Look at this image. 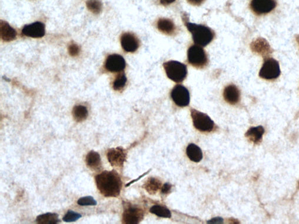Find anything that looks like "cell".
I'll list each match as a JSON object with an SVG mask.
<instances>
[{"label":"cell","instance_id":"obj_1","mask_svg":"<svg viewBox=\"0 0 299 224\" xmlns=\"http://www.w3.org/2000/svg\"><path fill=\"white\" fill-rule=\"evenodd\" d=\"M97 187L106 197H117L120 195L122 181L116 171H105L95 177Z\"/></svg>","mask_w":299,"mask_h":224},{"label":"cell","instance_id":"obj_2","mask_svg":"<svg viewBox=\"0 0 299 224\" xmlns=\"http://www.w3.org/2000/svg\"><path fill=\"white\" fill-rule=\"evenodd\" d=\"M185 26L192 35L193 40L196 44L206 47L214 39L215 33L210 28L203 25L196 24L185 21Z\"/></svg>","mask_w":299,"mask_h":224},{"label":"cell","instance_id":"obj_3","mask_svg":"<svg viewBox=\"0 0 299 224\" xmlns=\"http://www.w3.org/2000/svg\"><path fill=\"white\" fill-rule=\"evenodd\" d=\"M168 78L176 83H181L186 79L187 66L177 61H169L163 64Z\"/></svg>","mask_w":299,"mask_h":224},{"label":"cell","instance_id":"obj_4","mask_svg":"<svg viewBox=\"0 0 299 224\" xmlns=\"http://www.w3.org/2000/svg\"><path fill=\"white\" fill-rule=\"evenodd\" d=\"M187 60L190 64L199 69L204 68L208 64V56L201 46L193 45L187 51Z\"/></svg>","mask_w":299,"mask_h":224},{"label":"cell","instance_id":"obj_5","mask_svg":"<svg viewBox=\"0 0 299 224\" xmlns=\"http://www.w3.org/2000/svg\"><path fill=\"white\" fill-rule=\"evenodd\" d=\"M193 125L201 132H210L215 127V123L208 115L195 109L191 110Z\"/></svg>","mask_w":299,"mask_h":224},{"label":"cell","instance_id":"obj_6","mask_svg":"<svg viewBox=\"0 0 299 224\" xmlns=\"http://www.w3.org/2000/svg\"><path fill=\"white\" fill-rule=\"evenodd\" d=\"M281 73L278 61L273 59H268L265 61L260 71L259 76L265 80H272L278 79Z\"/></svg>","mask_w":299,"mask_h":224},{"label":"cell","instance_id":"obj_7","mask_svg":"<svg viewBox=\"0 0 299 224\" xmlns=\"http://www.w3.org/2000/svg\"><path fill=\"white\" fill-rule=\"evenodd\" d=\"M171 96L177 106L184 107L189 106L190 101L189 91L183 85H176L171 91Z\"/></svg>","mask_w":299,"mask_h":224},{"label":"cell","instance_id":"obj_8","mask_svg":"<svg viewBox=\"0 0 299 224\" xmlns=\"http://www.w3.org/2000/svg\"><path fill=\"white\" fill-rule=\"evenodd\" d=\"M144 217L142 209L129 205L125 207L123 214V223L126 224H136L141 222Z\"/></svg>","mask_w":299,"mask_h":224},{"label":"cell","instance_id":"obj_9","mask_svg":"<svg viewBox=\"0 0 299 224\" xmlns=\"http://www.w3.org/2000/svg\"><path fill=\"white\" fill-rule=\"evenodd\" d=\"M276 4L275 0H252L251 8L257 15H266L275 9Z\"/></svg>","mask_w":299,"mask_h":224},{"label":"cell","instance_id":"obj_10","mask_svg":"<svg viewBox=\"0 0 299 224\" xmlns=\"http://www.w3.org/2000/svg\"><path fill=\"white\" fill-rule=\"evenodd\" d=\"M107 156L110 164L113 167H123L126 160V152L121 147L109 149Z\"/></svg>","mask_w":299,"mask_h":224},{"label":"cell","instance_id":"obj_11","mask_svg":"<svg viewBox=\"0 0 299 224\" xmlns=\"http://www.w3.org/2000/svg\"><path fill=\"white\" fill-rule=\"evenodd\" d=\"M105 66L107 70L112 73L123 71L126 68L125 60L120 55H110L106 60Z\"/></svg>","mask_w":299,"mask_h":224},{"label":"cell","instance_id":"obj_12","mask_svg":"<svg viewBox=\"0 0 299 224\" xmlns=\"http://www.w3.org/2000/svg\"><path fill=\"white\" fill-rule=\"evenodd\" d=\"M121 44L124 51L134 52L139 48L140 41L133 33L126 32L121 35Z\"/></svg>","mask_w":299,"mask_h":224},{"label":"cell","instance_id":"obj_13","mask_svg":"<svg viewBox=\"0 0 299 224\" xmlns=\"http://www.w3.org/2000/svg\"><path fill=\"white\" fill-rule=\"evenodd\" d=\"M23 34L32 38H41L45 35V26L40 22L27 25L23 29Z\"/></svg>","mask_w":299,"mask_h":224},{"label":"cell","instance_id":"obj_14","mask_svg":"<svg viewBox=\"0 0 299 224\" xmlns=\"http://www.w3.org/2000/svg\"><path fill=\"white\" fill-rule=\"evenodd\" d=\"M223 96L225 101L229 104L234 105L240 101V92L236 85H229L224 88Z\"/></svg>","mask_w":299,"mask_h":224},{"label":"cell","instance_id":"obj_15","mask_svg":"<svg viewBox=\"0 0 299 224\" xmlns=\"http://www.w3.org/2000/svg\"><path fill=\"white\" fill-rule=\"evenodd\" d=\"M157 29L163 34L171 35L176 31V26L172 20L168 18H160L157 23Z\"/></svg>","mask_w":299,"mask_h":224},{"label":"cell","instance_id":"obj_16","mask_svg":"<svg viewBox=\"0 0 299 224\" xmlns=\"http://www.w3.org/2000/svg\"><path fill=\"white\" fill-rule=\"evenodd\" d=\"M0 35L2 40L8 42L16 39L17 32L6 22L1 21Z\"/></svg>","mask_w":299,"mask_h":224},{"label":"cell","instance_id":"obj_17","mask_svg":"<svg viewBox=\"0 0 299 224\" xmlns=\"http://www.w3.org/2000/svg\"><path fill=\"white\" fill-rule=\"evenodd\" d=\"M85 161L88 167L92 170H99L101 168V157L98 152L91 151L85 158Z\"/></svg>","mask_w":299,"mask_h":224},{"label":"cell","instance_id":"obj_18","mask_svg":"<svg viewBox=\"0 0 299 224\" xmlns=\"http://www.w3.org/2000/svg\"><path fill=\"white\" fill-rule=\"evenodd\" d=\"M264 133L265 129L262 126L252 127L246 132V137L251 142L258 144L261 142Z\"/></svg>","mask_w":299,"mask_h":224},{"label":"cell","instance_id":"obj_19","mask_svg":"<svg viewBox=\"0 0 299 224\" xmlns=\"http://www.w3.org/2000/svg\"><path fill=\"white\" fill-rule=\"evenodd\" d=\"M186 153L191 161L193 162H200L203 159V153H202L201 149L199 147V146L194 144H190L188 145Z\"/></svg>","mask_w":299,"mask_h":224},{"label":"cell","instance_id":"obj_20","mask_svg":"<svg viewBox=\"0 0 299 224\" xmlns=\"http://www.w3.org/2000/svg\"><path fill=\"white\" fill-rule=\"evenodd\" d=\"M60 221L59 215L50 212L38 215L35 220V223L39 224H56Z\"/></svg>","mask_w":299,"mask_h":224},{"label":"cell","instance_id":"obj_21","mask_svg":"<svg viewBox=\"0 0 299 224\" xmlns=\"http://www.w3.org/2000/svg\"><path fill=\"white\" fill-rule=\"evenodd\" d=\"M88 115L87 108L83 106H76L73 108V115L75 121L81 123L86 120Z\"/></svg>","mask_w":299,"mask_h":224},{"label":"cell","instance_id":"obj_22","mask_svg":"<svg viewBox=\"0 0 299 224\" xmlns=\"http://www.w3.org/2000/svg\"><path fill=\"white\" fill-rule=\"evenodd\" d=\"M161 187L162 182L159 179L154 178H149L144 185V187L150 194H154Z\"/></svg>","mask_w":299,"mask_h":224},{"label":"cell","instance_id":"obj_23","mask_svg":"<svg viewBox=\"0 0 299 224\" xmlns=\"http://www.w3.org/2000/svg\"><path fill=\"white\" fill-rule=\"evenodd\" d=\"M150 211L152 214L160 217L169 218L171 217L170 210L163 206H154L152 207Z\"/></svg>","mask_w":299,"mask_h":224},{"label":"cell","instance_id":"obj_24","mask_svg":"<svg viewBox=\"0 0 299 224\" xmlns=\"http://www.w3.org/2000/svg\"><path fill=\"white\" fill-rule=\"evenodd\" d=\"M88 9L96 15L100 13L102 8V3L100 0H88L87 1Z\"/></svg>","mask_w":299,"mask_h":224},{"label":"cell","instance_id":"obj_25","mask_svg":"<svg viewBox=\"0 0 299 224\" xmlns=\"http://www.w3.org/2000/svg\"><path fill=\"white\" fill-rule=\"evenodd\" d=\"M127 82V77L125 74H118L113 83V88L115 90H121L125 87Z\"/></svg>","mask_w":299,"mask_h":224},{"label":"cell","instance_id":"obj_26","mask_svg":"<svg viewBox=\"0 0 299 224\" xmlns=\"http://www.w3.org/2000/svg\"><path fill=\"white\" fill-rule=\"evenodd\" d=\"M82 217V215L79 214V213L69 210L67 214L63 217V220L66 223H73L76 222V221L79 220Z\"/></svg>","mask_w":299,"mask_h":224},{"label":"cell","instance_id":"obj_27","mask_svg":"<svg viewBox=\"0 0 299 224\" xmlns=\"http://www.w3.org/2000/svg\"><path fill=\"white\" fill-rule=\"evenodd\" d=\"M77 204L80 206H97V201L90 196L88 197H82L77 201Z\"/></svg>","mask_w":299,"mask_h":224},{"label":"cell","instance_id":"obj_28","mask_svg":"<svg viewBox=\"0 0 299 224\" xmlns=\"http://www.w3.org/2000/svg\"><path fill=\"white\" fill-rule=\"evenodd\" d=\"M69 53L71 55V56H76L79 53V46L76 45L75 44H72L70 46H69L68 48Z\"/></svg>","mask_w":299,"mask_h":224},{"label":"cell","instance_id":"obj_29","mask_svg":"<svg viewBox=\"0 0 299 224\" xmlns=\"http://www.w3.org/2000/svg\"><path fill=\"white\" fill-rule=\"evenodd\" d=\"M171 185L170 184L168 183L165 184L164 185H163V187H162V193H164V194H166V193L169 192L171 190Z\"/></svg>","mask_w":299,"mask_h":224},{"label":"cell","instance_id":"obj_30","mask_svg":"<svg viewBox=\"0 0 299 224\" xmlns=\"http://www.w3.org/2000/svg\"><path fill=\"white\" fill-rule=\"evenodd\" d=\"M205 0H187L189 4L193 5H200L203 4Z\"/></svg>","mask_w":299,"mask_h":224},{"label":"cell","instance_id":"obj_31","mask_svg":"<svg viewBox=\"0 0 299 224\" xmlns=\"http://www.w3.org/2000/svg\"><path fill=\"white\" fill-rule=\"evenodd\" d=\"M176 0H160V3L163 5H168L172 4Z\"/></svg>","mask_w":299,"mask_h":224},{"label":"cell","instance_id":"obj_32","mask_svg":"<svg viewBox=\"0 0 299 224\" xmlns=\"http://www.w3.org/2000/svg\"><path fill=\"white\" fill-rule=\"evenodd\" d=\"M223 223V219L221 218H216L213 219L212 221H209L208 223Z\"/></svg>","mask_w":299,"mask_h":224}]
</instances>
